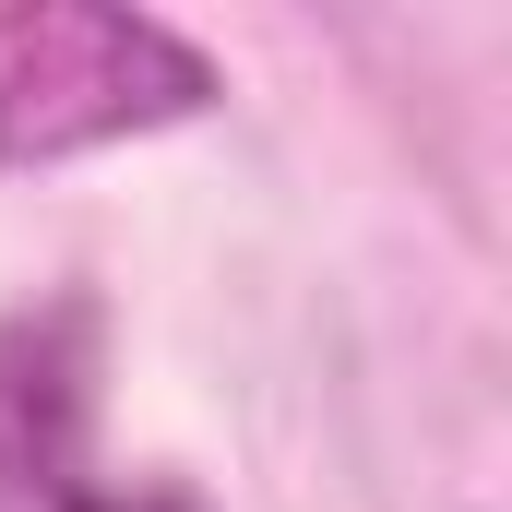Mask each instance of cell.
<instances>
[{
  "label": "cell",
  "instance_id": "6da1fadb",
  "mask_svg": "<svg viewBox=\"0 0 512 512\" xmlns=\"http://www.w3.org/2000/svg\"><path fill=\"white\" fill-rule=\"evenodd\" d=\"M215 60L155 12L108 0H0V167H72L96 143L203 120Z\"/></svg>",
  "mask_w": 512,
  "mask_h": 512
},
{
  "label": "cell",
  "instance_id": "7a4b0ae2",
  "mask_svg": "<svg viewBox=\"0 0 512 512\" xmlns=\"http://www.w3.org/2000/svg\"><path fill=\"white\" fill-rule=\"evenodd\" d=\"M108 393V310L48 286L0 322V512H203L167 477H120L96 453Z\"/></svg>",
  "mask_w": 512,
  "mask_h": 512
}]
</instances>
